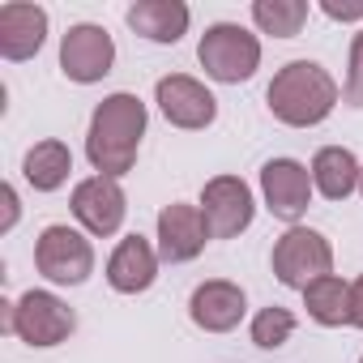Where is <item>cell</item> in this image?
<instances>
[{
  "mask_svg": "<svg viewBox=\"0 0 363 363\" xmlns=\"http://www.w3.org/2000/svg\"><path fill=\"white\" fill-rule=\"evenodd\" d=\"M342 103L363 107V30L350 39V60H346V86H342Z\"/></svg>",
  "mask_w": 363,
  "mask_h": 363,
  "instance_id": "7402d4cb",
  "label": "cell"
},
{
  "mask_svg": "<svg viewBox=\"0 0 363 363\" xmlns=\"http://www.w3.org/2000/svg\"><path fill=\"white\" fill-rule=\"evenodd\" d=\"M116 65V43L103 26L94 22H77L69 26V35L60 39V73L77 86H94L111 73Z\"/></svg>",
  "mask_w": 363,
  "mask_h": 363,
  "instance_id": "ba28073f",
  "label": "cell"
},
{
  "mask_svg": "<svg viewBox=\"0 0 363 363\" xmlns=\"http://www.w3.org/2000/svg\"><path fill=\"white\" fill-rule=\"evenodd\" d=\"M141 137H145V103L128 90H116L107 94L94 116H90V133H86V158L99 175H128L133 162H137V150H141Z\"/></svg>",
  "mask_w": 363,
  "mask_h": 363,
  "instance_id": "6da1fadb",
  "label": "cell"
},
{
  "mask_svg": "<svg viewBox=\"0 0 363 363\" xmlns=\"http://www.w3.org/2000/svg\"><path fill=\"white\" fill-rule=\"evenodd\" d=\"M359 193H363V171H359Z\"/></svg>",
  "mask_w": 363,
  "mask_h": 363,
  "instance_id": "484cf974",
  "label": "cell"
},
{
  "mask_svg": "<svg viewBox=\"0 0 363 363\" xmlns=\"http://www.w3.org/2000/svg\"><path fill=\"white\" fill-rule=\"evenodd\" d=\"M359 158L346 150V145H325L316 150L312 158V189L325 197V201H346L354 189H359Z\"/></svg>",
  "mask_w": 363,
  "mask_h": 363,
  "instance_id": "e0dca14e",
  "label": "cell"
},
{
  "mask_svg": "<svg viewBox=\"0 0 363 363\" xmlns=\"http://www.w3.org/2000/svg\"><path fill=\"white\" fill-rule=\"evenodd\" d=\"M291 333H295V312L291 308H261L257 316H252V342L261 346V350H278V346H286L291 342Z\"/></svg>",
  "mask_w": 363,
  "mask_h": 363,
  "instance_id": "44dd1931",
  "label": "cell"
},
{
  "mask_svg": "<svg viewBox=\"0 0 363 363\" xmlns=\"http://www.w3.org/2000/svg\"><path fill=\"white\" fill-rule=\"evenodd\" d=\"M206 240H210V227L201 218V206H184V201L162 206V214H158V257L167 265L197 261Z\"/></svg>",
  "mask_w": 363,
  "mask_h": 363,
  "instance_id": "7c38bea8",
  "label": "cell"
},
{
  "mask_svg": "<svg viewBox=\"0 0 363 363\" xmlns=\"http://www.w3.org/2000/svg\"><path fill=\"white\" fill-rule=\"evenodd\" d=\"M244 312H248V299H244V291H240L235 282H227V278L201 282V286L193 291V299H189V316H193V325L206 329V333H231V329L244 320Z\"/></svg>",
  "mask_w": 363,
  "mask_h": 363,
  "instance_id": "4fadbf2b",
  "label": "cell"
},
{
  "mask_svg": "<svg viewBox=\"0 0 363 363\" xmlns=\"http://www.w3.org/2000/svg\"><path fill=\"white\" fill-rule=\"evenodd\" d=\"M201 218L210 227V240H235L257 218L252 189L244 184L240 175H214L210 184L201 189Z\"/></svg>",
  "mask_w": 363,
  "mask_h": 363,
  "instance_id": "8992f818",
  "label": "cell"
},
{
  "mask_svg": "<svg viewBox=\"0 0 363 363\" xmlns=\"http://www.w3.org/2000/svg\"><path fill=\"white\" fill-rule=\"evenodd\" d=\"M197 60H201L206 77H214L223 86H240L261 69V39L252 30H244L240 22H214L197 43Z\"/></svg>",
  "mask_w": 363,
  "mask_h": 363,
  "instance_id": "3957f363",
  "label": "cell"
},
{
  "mask_svg": "<svg viewBox=\"0 0 363 363\" xmlns=\"http://www.w3.org/2000/svg\"><path fill=\"white\" fill-rule=\"evenodd\" d=\"M35 265L56 286H82L94 274V244L69 223H52L35 240Z\"/></svg>",
  "mask_w": 363,
  "mask_h": 363,
  "instance_id": "277c9868",
  "label": "cell"
},
{
  "mask_svg": "<svg viewBox=\"0 0 363 363\" xmlns=\"http://www.w3.org/2000/svg\"><path fill=\"white\" fill-rule=\"evenodd\" d=\"M274 274L291 291H308L316 278L333 274V248L312 227H286V235L274 244Z\"/></svg>",
  "mask_w": 363,
  "mask_h": 363,
  "instance_id": "5b68a950",
  "label": "cell"
},
{
  "mask_svg": "<svg viewBox=\"0 0 363 363\" xmlns=\"http://www.w3.org/2000/svg\"><path fill=\"white\" fill-rule=\"evenodd\" d=\"M261 193L274 218L299 227V218L312 206V171L295 158H269L261 167Z\"/></svg>",
  "mask_w": 363,
  "mask_h": 363,
  "instance_id": "30bf717a",
  "label": "cell"
},
{
  "mask_svg": "<svg viewBox=\"0 0 363 363\" xmlns=\"http://www.w3.org/2000/svg\"><path fill=\"white\" fill-rule=\"evenodd\" d=\"M350 325L363 329V274L350 282Z\"/></svg>",
  "mask_w": 363,
  "mask_h": 363,
  "instance_id": "cb8c5ba5",
  "label": "cell"
},
{
  "mask_svg": "<svg viewBox=\"0 0 363 363\" xmlns=\"http://www.w3.org/2000/svg\"><path fill=\"white\" fill-rule=\"evenodd\" d=\"M69 171H73V150L65 141H56V137L39 141L22 158V175H26V184L35 193H56L65 179H69Z\"/></svg>",
  "mask_w": 363,
  "mask_h": 363,
  "instance_id": "ac0fdd59",
  "label": "cell"
},
{
  "mask_svg": "<svg viewBox=\"0 0 363 363\" xmlns=\"http://www.w3.org/2000/svg\"><path fill=\"white\" fill-rule=\"evenodd\" d=\"M252 22L261 26V35L295 39L308 22V0H252Z\"/></svg>",
  "mask_w": 363,
  "mask_h": 363,
  "instance_id": "ffe728a7",
  "label": "cell"
},
{
  "mask_svg": "<svg viewBox=\"0 0 363 363\" xmlns=\"http://www.w3.org/2000/svg\"><path fill=\"white\" fill-rule=\"evenodd\" d=\"M73 329H77L73 308L52 291H26L13 303V333L26 346H60V342H69Z\"/></svg>",
  "mask_w": 363,
  "mask_h": 363,
  "instance_id": "52a82bcc",
  "label": "cell"
},
{
  "mask_svg": "<svg viewBox=\"0 0 363 363\" xmlns=\"http://www.w3.org/2000/svg\"><path fill=\"white\" fill-rule=\"evenodd\" d=\"M0 197H5V223H0V231H13V223H18V193L5 184V193H0Z\"/></svg>",
  "mask_w": 363,
  "mask_h": 363,
  "instance_id": "d4e9b609",
  "label": "cell"
},
{
  "mask_svg": "<svg viewBox=\"0 0 363 363\" xmlns=\"http://www.w3.org/2000/svg\"><path fill=\"white\" fill-rule=\"evenodd\" d=\"M124 214H128V197L120 189V179L90 175L73 189V218L86 227V235H94V240L116 235L124 227Z\"/></svg>",
  "mask_w": 363,
  "mask_h": 363,
  "instance_id": "9c48e42d",
  "label": "cell"
},
{
  "mask_svg": "<svg viewBox=\"0 0 363 363\" xmlns=\"http://www.w3.org/2000/svg\"><path fill=\"white\" fill-rule=\"evenodd\" d=\"M359 363H363V359H359Z\"/></svg>",
  "mask_w": 363,
  "mask_h": 363,
  "instance_id": "4316f807",
  "label": "cell"
},
{
  "mask_svg": "<svg viewBox=\"0 0 363 363\" xmlns=\"http://www.w3.org/2000/svg\"><path fill=\"white\" fill-rule=\"evenodd\" d=\"M189 5L184 0H137V5H128V26L150 39V43H179L189 35Z\"/></svg>",
  "mask_w": 363,
  "mask_h": 363,
  "instance_id": "2e32d148",
  "label": "cell"
},
{
  "mask_svg": "<svg viewBox=\"0 0 363 363\" xmlns=\"http://www.w3.org/2000/svg\"><path fill=\"white\" fill-rule=\"evenodd\" d=\"M158 261L162 257H158V248L145 235H124L116 244V252L107 257V282H111V291H120V295L150 291L154 278H158Z\"/></svg>",
  "mask_w": 363,
  "mask_h": 363,
  "instance_id": "5bb4252c",
  "label": "cell"
},
{
  "mask_svg": "<svg viewBox=\"0 0 363 363\" xmlns=\"http://www.w3.org/2000/svg\"><path fill=\"white\" fill-rule=\"evenodd\" d=\"M303 308L316 325L325 329H337V325H350V282H342L337 274L329 278H316L308 291H303Z\"/></svg>",
  "mask_w": 363,
  "mask_h": 363,
  "instance_id": "d6986e66",
  "label": "cell"
},
{
  "mask_svg": "<svg viewBox=\"0 0 363 363\" xmlns=\"http://www.w3.org/2000/svg\"><path fill=\"white\" fill-rule=\"evenodd\" d=\"M154 99H158V111L175 124V128H210L214 116H218V99L206 90V82L189 77V73H171V77H158L154 86Z\"/></svg>",
  "mask_w": 363,
  "mask_h": 363,
  "instance_id": "8fae6325",
  "label": "cell"
},
{
  "mask_svg": "<svg viewBox=\"0 0 363 363\" xmlns=\"http://www.w3.org/2000/svg\"><path fill=\"white\" fill-rule=\"evenodd\" d=\"M265 103H269L274 120H282L291 128H312V124L329 120V111L337 107V82L316 60H291L274 73Z\"/></svg>",
  "mask_w": 363,
  "mask_h": 363,
  "instance_id": "7a4b0ae2",
  "label": "cell"
},
{
  "mask_svg": "<svg viewBox=\"0 0 363 363\" xmlns=\"http://www.w3.org/2000/svg\"><path fill=\"white\" fill-rule=\"evenodd\" d=\"M48 39V9L39 5H0V56L5 60H30L39 56Z\"/></svg>",
  "mask_w": 363,
  "mask_h": 363,
  "instance_id": "9a60e30c",
  "label": "cell"
},
{
  "mask_svg": "<svg viewBox=\"0 0 363 363\" xmlns=\"http://www.w3.org/2000/svg\"><path fill=\"white\" fill-rule=\"evenodd\" d=\"M320 9L333 22H359L363 18V0H350V5H346V0H320Z\"/></svg>",
  "mask_w": 363,
  "mask_h": 363,
  "instance_id": "603a6c76",
  "label": "cell"
}]
</instances>
